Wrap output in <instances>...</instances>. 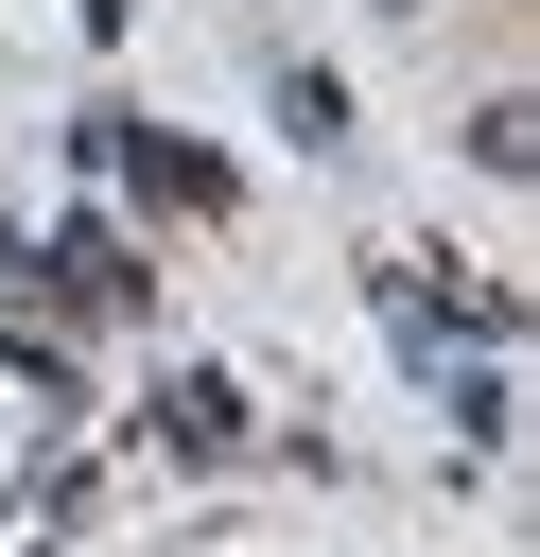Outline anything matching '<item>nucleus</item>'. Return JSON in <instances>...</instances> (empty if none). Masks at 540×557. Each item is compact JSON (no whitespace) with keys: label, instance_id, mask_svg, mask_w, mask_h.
I'll return each mask as SVG.
<instances>
[{"label":"nucleus","instance_id":"f257e3e1","mask_svg":"<svg viewBox=\"0 0 540 557\" xmlns=\"http://www.w3.org/2000/svg\"><path fill=\"white\" fill-rule=\"evenodd\" d=\"M105 157H139V191H174V209H226V174H209L192 139H105Z\"/></svg>","mask_w":540,"mask_h":557}]
</instances>
